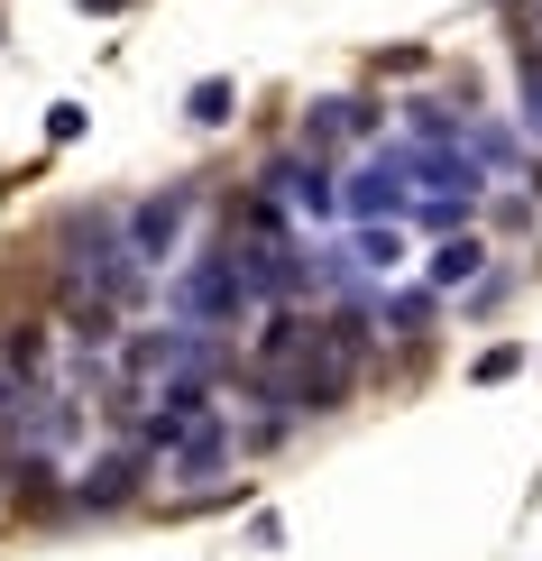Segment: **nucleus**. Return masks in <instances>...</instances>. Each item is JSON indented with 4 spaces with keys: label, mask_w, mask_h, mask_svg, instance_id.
Wrapping results in <instances>:
<instances>
[{
    "label": "nucleus",
    "mask_w": 542,
    "mask_h": 561,
    "mask_svg": "<svg viewBox=\"0 0 542 561\" xmlns=\"http://www.w3.org/2000/svg\"><path fill=\"white\" fill-rule=\"evenodd\" d=\"M184 221H194V194H157V203H138V213H129V249H138V259H157V249H166Z\"/></svg>",
    "instance_id": "2"
},
{
    "label": "nucleus",
    "mask_w": 542,
    "mask_h": 561,
    "mask_svg": "<svg viewBox=\"0 0 542 561\" xmlns=\"http://www.w3.org/2000/svg\"><path fill=\"white\" fill-rule=\"evenodd\" d=\"M184 111H194V121L211 129V121H221V111H230V83H194V102H184Z\"/></svg>",
    "instance_id": "10"
},
{
    "label": "nucleus",
    "mask_w": 542,
    "mask_h": 561,
    "mask_svg": "<svg viewBox=\"0 0 542 561\" xmlns=\"http://www.w3.org/2000/svg\"><path fill=\"white\" fill-rule=\"evenodd\" d=\"M0 359H10V378H19V387H28V378H46V332H37V322L0 332Z\"/></svg>",
    "instance_id": "6"
},
{
    "label": "nucleus",
    "mask_w": 542,
    "mask_h": 561,
    "mask_svg": "<svg viewBox=\"0 0 542 561\" xmlns=\"http://www.w3.org/2000/svg\"><path fill=\"white\" fill-rule=\"evenodd\" d=\"M83 10H129V0H83Z\"/></svg>",
    "instance_id": "13"
},
{
    "label": "nucleus",
    "mask_w": 542,
    "mask_h": 561,
    "mask_svg": "<svg viewBox=\"0 0 542 561\" xmlns=\"http://www.w3.org/2000/svg\"><path fill=\"white\" fill-rule=\"evenodd\" d=\"M267 194H276V203H303V213H322V203H332V175L303 167V157H286V167L267 175Z\"/></svg>",
    "instance_id": "4"
},
{
    "label": "nucleus",
    "mask_w": 542,
    "mask_h": 561,
    "mask_svg": "<svg viewBox=\"0 0 542 561\" xmlns=\"http://www.w3.org/2000/svg\"><path fill=\"white\" fill-rule=\"evenodd\" d=\"M368 129V102H322L313 111V148H341V138H359Z\"/></svg>",
    "instance_id": "7"
},
{
    "label": "nucleus",
    "mask_w": 542,
    "mask_h": 561,
    "mask_svg": "<svg viewBox=\"0 0 542 561\" xmlns=\"http://www.w3.org/2000/svg\"><path fill=\"white\" fill-rule=\"evenodd\" d=\"M395 194H405V157H377V167L349 184V213H387Z\"/></svg>",
    "instance_id": "5"
},
{
    "label": "nucleus",
    "mask_w": 542,
    "mask_h": 561,
    "mask_svg": "<svg viewBox=\"0 0 542 561\" xmlns=\"http://www.w3.org/2000/svg\"><path fill=\"white\" fill-rule=\"evenodd\" d=\"M0 414H19V396H10V378H0Z\"/></svg>",
    "instance_id": "12"
},
{
    "label": "nucleus",
    "mask_w": 542,
    "mask_h": 561,
    "mask_svg": "<svg viewBox=\"0 0 542 561\" xmlns=\"http://www.w3.org/2000/svg\"><path fill=\"white\" fill-rule=\"evenodd\" d=\"M138 479H148V442H129V451H111L102 470H83V488H74V497H83V506H120Z\"/></svg>",
    "instance_id": "3"
},
{
    "label": "nucleus",
    "mask_w": 542,
    "mask_h": 561,
    "mask_svg": "<svg viewBox=\"0 0 542 561\" xmlns=\"http://www.w3.org/2000/svg\"><path fill=\"white\" fill-rule=\"evenodd\" d=\"M423 313H433L423 295H395V304H387V322H395V332H423Z\"/></svg>",
    "instance_id": "11"
},
{
    "label": "nucleus",
    "mask_w": 542,
    "mask_h": 561,
    "mask_svg": "<svg viewBox=\"0 0 542 561\" xmlns=\"http://www.w3.org/2000/svg\"><path fill=\"white\" fill-rule=\"evenodd\" d=\"M221 451H230V442H221V424H203V433L175 451V470H184V479H211V470H221Z\"/></svg>",
    "instance_id": "8"
},
{
    "label": "nucleus",
    "mask_w": 542,
    "mask_h": 561,
    "mask_svg": "<svg viewBox=\"0 0 542 561\" xmlns=\"http://www.w3.org/2000/svg\"><path fill=\"white\" fill-rule=\"evenodd\" d=\"M249 276H240V259H230V249H221V259H203V267H184V286H175V313L184 322H240L249 313Z\"/></svg>",
    "instance_id": "1"
},
{
    "label": "nucleus",
    "mask_w": 542,
    "mask_h": 561,
    "mask_svg": "<svg viewBox=\"0 0 542 561\" xmlns=\"http://www.w3.org/2000/svg\"><path fill=\"white\" fill-rule=\"evenodd\" d=\"M469 267H478V249H469V240H451V249L433 259V286H469Z\"/></svg>",
    "instance_id": "9"
}]
</instances>
